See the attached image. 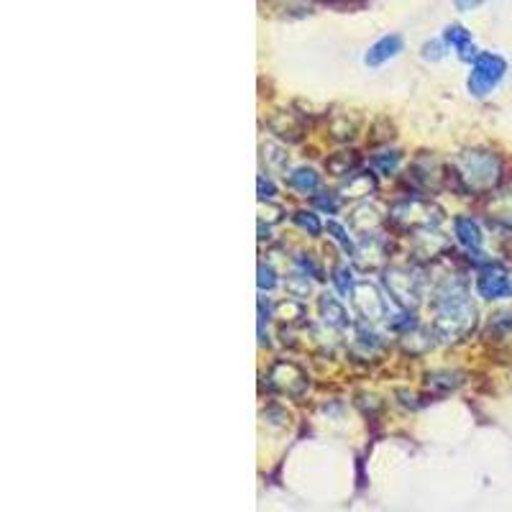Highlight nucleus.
Listing matches in <instances>:
<instances>
[{
  "label": "nucleus",
  "mask_w": 512,
  "mask_h": 512,
  "mask_svg": "<svg viewBox=\"0 0 512 512\" xmlns=\"http://www.w3.org/2000/svg\"><path fill=\"white\" fill-rule=\"evenodd\" d=\"M459 180L466 182V187L474 192L489 190L500 180V159L487 152H469L456 162Z\"/></svg>",
  "instance_id": "nucleus-2"
},
{
  "label": "nucleus",
  "mask_w": 512,
  "mask_h": 512,
  "mask_svg": "<svg viewBox=\"0 0 512 512\" xmlns=\"http://www.w3.org/2000/svg\"><path fill=\"white\" fill-rule=\"evenodd\" d=\"M507 75V59L495 52H479L477 59L472 62L469 70V80L466 88L472 93V98H487L500 88V82Z\"/></svg>",
  "instance_id": "nucleus-1"
},
{
  "label": "nucleus",
  "mask_w": 512,
  "mask_h": 512,
  "mask_svg": "<svg viewBox=\"0 0 512 512\" xmlns=\"http://www.w3.org/2000/svg\"><path fill=\"white\" fill-rule=\"evenodd\" d=\"M482 3H484V0H454L456 11H461V13L474 11V8H479V6H482Z\"/></svg>",
  "instance_id": "nucleus-12"
},
{
  "label": "nucleus",
  "mask_w": 512,
  "mask_h": 512,
  "mask_svg": "<svg viewBox=\"0 0 512 512\" xmlns=\"http://www.w3.org/2000/svg\"><path fill=\"white\" fill-rule=\"evenodd\" d=\"M443 49H446V41H428V44L423 47V57L436 62V59L443 57Z\"/></svg>",
  "instance_id": "nucleus-10"
},
{
  "label": "nucleus",
  "mask_w": 512,
  "mask_h": 512,
  "mask_svg": "<svg viewBox=\"0 0 512 512\" xmlns=\"http://www.w3.org/2000/svg\"><path fill=\"white\" fill-rule=\"evenodd\" d=\"M287 185L295 187L300 192H313L318 187V175H315V169H295L290 177H287Z\"/></svg>",
  "instance_id": "nucleus-8"
},
{
  "label": "nucleus",
  "mask_w": 512,
  "mask_h": 512,
  "mask_svg": "<svg viewBox=\"0 0 512 512\" xmlns=\"http://www.w3.org/2000/svg\"><path fill=\"white\" fill-rule=\"evenodd\" d=\"M443 41H446V47L454 49L456 54H459V59H464V62L472 64L474 59H477V44H474L472 39V31L464 29L461 24H451L443 29Z\"/></svg>",
  "instance_id": "nucleus-5"
},
{
  "label": "nucleus",
  "mask_w": 512,
  "mask_h": 512,
  "mask_svg": "<svg viewBox=\"0 0 512 512\" xmlns=\"http://www.w3.org/2000/svg\"><path fill=\"white\" fill-rule=\"evenodd\" d=\"M454 231H456V239H459V244L464 246L466 251L482 249V244H484L482 228H479V223L474 221V218L459 216L454 221Z\"/></svg>",
  "instance_id": "nucleus-7"
},
{
  "label": "nucleus",
  "mask_w": 512,
  "mask_h": 512,
  "mask_svg": "<svg viewBox=\"0 0 512 512\" xmlns=\"http://www.w3.org/2000/svg\"><path fill=\"white\" fill-rule=\"evenodd\" d=\"M328 231L333 233V239H336L338 244L344 246L346 251H354V244H351V239H349V236H346V231L341 226H338V223H328Z\"/></svg>",
  "instance_id": "nucleus-11"
},
{
  "label": "nucleus",
  "mask_w": 512,
  "mask_h": 512,
  "mask_svg": "<svg viewBox=\"0 0 512 512\" xmlns=\"http://www.w3.org/2000/svg\"><path fill=\"white\" fill-rule=\"evenodd\" d=\"M474 320V308L464 292H448L438 303V326H451L448 331H464Z\"/></svg>",
  "instance_id": "nucleus-3"
},
{
  "label": "nucleus",
  "mask_w": 512,
  "mask_h": 512,
  "mask_svg": "<svg viewBox=\"0 0 512 512\" xmlns=\"http://www.w3.org/2000/svg\"><path fill=\"white\" fill-rule=\"evenodd\" d=\"M477 290L484 300H505L512 295V277L502 264H487L477 277Z\"/></svg>",
  "instance_id": "nucleus-4"
},
{
  "label": "nucleus",
  "mask_w": 512,
  "mask_h": 512,
  "mask_svg": "<svg viewBox=\"0 0 512 512\" xmlns=\"http://www.w3.org/2000/svg\"><path fill=\"white\" fill-rule=\"evenodd\" d=\"M400 52H402V36L400 34H384V36H379L372 47L367 49V54H364V62H367L369 67H379V64L395 59Z\"/></svg>",
  "instance_id": "nucleus-6"
},
{
  "label": "nucleus",
  "mask_w": 512,
  "mask_h": 512,
  "mask_svg": "<svg viewBox=\"0 0 512 512\" xmlns=\"http://www.w3.org/2000/svg\"><path fill=\"white\" fill-rule=\"evenodd\" d=\"M295 223L300 228H305V231H310V236H318L320 233V221L315 213H305V210H300V213H295Z\"/></svg>",
  "instance_id": "nucleus-9"
}]
</instances>
